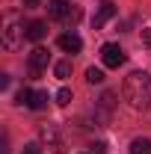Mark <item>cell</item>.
<instances>
[{
  "instance_id": "6da1fadb",
  "label": "cell",
  "mask_w": 151,
  "mask_h": 154,
  "mask_svg": "<svg viewBox=\"0 0 151 154\" xmlns=\"http://www.w3.org/2000/svg\"><path fill=\"white\" fill-rule=\"evenodd\" d=\"M122 95H125V101L133 110H148L151 107V77H148V71H131L125 77Z\"/></svg>"
},
{
  "instance_id": "7a4b0ae2",
  "label": "cell",
  "mask_w": 151,
  "mask_h": 154,
  "mask_svg": "<svg viewBox=\"0 0 151 154\" xmlns=\"http://www.w3.org/2000/svg\"><path fill=\"white\" fill-rule=\"evenodd\" d=\"M27 38V27H24V18L18 12H6L3 18V27H0V42L6 51H18Z\"/></svg>"
},
{
  "instance_id": "3957f363",
  "label": "cell",
  "mask_w": 151,
  "mask_h": 154,
  "mask_svg": "<svg viewBox=\"0 0 151 154\" xmlns=\"http://www.w3.org/2000/svg\"><path fill=\"white\" fill-rule=\"evenodd\" d=\"M125 51L119 48V45H113V42H107L104 48H101V62L107 65V68H119V65H125Z\"/></svg>"
},
{
  "instance_id": "277c9868",
  "label": "cell",
  "mask_w": 151,
  "mask_h": 154,
  "mask_svg": "<svg viewBox=\"0 0 151 154\" xmlns=\"http://www.w3.org/2000/svg\"><path fill=\"white\" fill-rule=\"evenodd\" d=\"M48 62H51V54H48V48H33V54H30V77H42V71L48 68Z\"/></svg>"
},
{
  "instance_id": "5b68a950",
  "label": "cell",
  "mask_w": 151,
  "mask_h": 154,
  "mask_svg": "<svg viewBox=\"0 0 151 154\" xmlns=\"http://www.w3.org/2000/svg\"><path fill=\"white\" fill-rule=\"evenodd\" d=\"M48 15L54 21H68V18H77V9H71L68 0H51L48 3Z\"/></svg>"
},
{
  "instance_id": "8992f818",
  "label": "cell",
  "mask_w": 151,
  "mask_h": 154,
  "mask_svg": "<svg viewBox=\"0 0 151 154\" xmlns=\"http://www.w3.org/2000/svg\"><path fill=\"white\" fill-rule=\"evenodd\" d=\"M116 12H119V9H116V3H113V0H101L98 12L92 15V30H101V27H104V24H107L110 18H116Z\"/></svg>"
},
{
  "instance_id": "52a82bcc",
  "label": "cell",
  "mask_w": 151,
  "mask_h": 154,
  "mask_svg": "<svg viewBox=\"0 0 151 154\" xmlns=\"http://www.w3.org/2000/svg\"><path fill=\"white\" fill-rule=\"evenodd\" d=\"M59 48H62L65 54H80V51H83V38L77 36V33H62V36H59Z\"/></svg>"
},
{
  "instance_id": "ba28073f",
  "label": "cell",
  "mask_w": 151,
  "mask_h": 154,
  "mask_svg": "<svg viewBox=\"0 0 151 154\" xmlns=\"http://www.w3.org/2000/svg\"><path fill=\"white\" fill-rule=\"evenodd\" d=\"M45 36H48V24L45 21H30L27 24V38L30 42H42Z\"/></svg>"
},
{
  "instance_id": "9c48e42d",
  "label": "cell",
  "mask_w": 151,
  "mask_h": 154,
  "mask_svg": "<svg viewBox=\"0 0 151 154\" xmlns=\"http://www.w3.org/2000/svg\"><path fill=\"white\" fill-rule=\"evenodd\" d=\"M27 107H30V110H45V107H48V92H42V89H30Z\"/></svg>"
},
{
  "instance_id": "30bf717a",
  "label": "cell",
  "mask_w": 151,
  "mask_h": 154,
  "mask_svg": "<svg viewBox=\"0 0 151 154\" xmlns=\"http://www.w3.org/2000/svg\"><path fill=\"white\" fill-rule=\"evenodd\" d=\"M39 136H42L51 148H59V134H57L54 125H42V128H39Z\"/></svg>"
},
{
  "instance_id": "8fae6325",
  "label": "cell",
  "mask_w": 151,
  "mask_h": 154,
  "mask_svg": "<svg viewBox=\"0 0 151 154\" xmlns=\"http://www.w3.org/2000/svg\"><path fill=\"white\" fill-rule=\"evenodd\" d=\"M131 154H151V139H145V136L133 139L131 142Z\"/></svg>"
},
{
  "instance_id": "7c38bea8",
  "label": "cell",
  "mask_w": 151,
  "mask_h": 154,
  "mask_svg": "<svg viewBox=\"0 0 151 154\" xmlns=\"http://www.w3.org/2000/svg\"><path fill=\"white\" fill-rule=\"evenodd\" d=\"M54 74H57L59 80H65V77L71 74V62H68V59H62V62H57V65H54Z\"/></svg>"
},
{
  "instance_id": "4fadbf2b",
  "label": "cell",
  "mask_w": 151,
  "mask_h": 154,
  "mask_svg": "<svg viewBox=\"0 0 151 154\" xmlns=\"http://www.w3.org/2000/svg\"><path fill=\"white\" fill-rule=\"evenodd\" d=\"M86 80H89V83H92V86H98V83H104V71H101V68H89V71H86Z\"/></svg>"
},
{
  "instance_id": "5bb4252c",
  "label": "cell",
  "mask_w": 151,
  "mask_h": 154,
  "mask_svg": "<svg viewBox=\"0 0 151 154\" xmlns=\"http://www.w3.org/2000/svg\"><path fill=\"white\" fill-rule=\"evenodd\" d=\"M68 101H71V89H68V86H62V89L57 92V104H59V107H65Z\"/></svg>"
},
{
  "instance_id": "9a60e30c",
  "label": "cell",
  "mask_w": 151,
  "mask_h": 154,
  "mask_svg": "<svg viewBox=\"0 0 151 154\" xmlns=\"http://www.w3.org/2000/svg\"><path fill=\"white\" fill-rule=\"evenodd\" d=\"M89 151H92V154H107V142H95Z\"/></svg>"
},
{
  "instance_id": "2e32d148",
  "label": "cell",
  "mask_w": 151,
  "mask_h": 154,
  "mask_svg": "<svg viewBox=\"0 0 151 154\" xmlns=\"http://www.w3.org/2000/svg\"><path fill=\"white\" fill-rule=\"evenodd\" d=\"M24 154H42V148H39L36 142H30V145H24Z\"/></svg>"
},
{
  "instance_id": "e0dca14e",
  "label": "cell",
  "mask_w": 151,
  "mask_h": 154,
  "mask_svg": "<svg viewBox=\"0 0 151 154\" xmlns=\"http://www.w3.org/2000/svg\"><path fill=\"white\" fill-rule=\"evenodd\" d=\"M142 45H148V48H151V27H148V30H142Z\"/></svg>"
},
{
  "instance_id": "ac0fdd59",
  "label": "cell",
  "mask_w": 151,
  "mask_h": 154,
  "mask_svg": "<svg viewBox=\"0 0 151 154\" xmlns=\"http://www.w3.org/2000/svg\"><path fill=\"white\" fill-rule=\"evenodd\" d=\"M42 0H24V6H39Z\"/></svg>"
},
{
  "instance_id": "d6986e66",
  "label": "cell",
  "mask_w": 151,
  "mask_h": 154,
  "mask_svg": "<svg viewBox=\"0 0 151 154\" xmlns=\"http://www.w3.org/2000/svg\"><path fill=\"white\" fill-rule=\"evenodd\" d=\"M86 154H92V151H86Z\"/></svg>"
}]
</instances>
